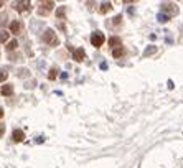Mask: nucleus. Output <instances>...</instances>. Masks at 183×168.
Here are the masks:
<instances>
[{
    "label": "nucleus",
    "instance_id": "7",
    "mask_svg": "<svg viewBox=\"0 0 183 168\" xmlns=\"http://www.w3.org/2000/svg\"><path fill=\"white\" fill-rule=\"evenodd\" d=\"M0 92H2L3 96H10V94H13V86H10V84H5Z\"/></svg>",
    "mask_w": 183,
    "mask_h": 168
},
{
    "label": "nucleus",
    "instance_id": "12",
    "mask_svg": "<svg viewBox=\"0 0 183 168\" xmlns=\"http://www.w3.org/2000/svg\"><path fill=\"white\" fill-rule=\"evenodd\" d=\"M155 51H157V48H155V46H150V48H147V50L144 51V55H145V56H148V55L155 53Z\"/></svg>",
    "mask_w": 183,
    "mask_h": 168
},
{
    "label": "nucleus",
    "instance_id": "13",
    "mask_svg": "<svg viewBox=\"0 0 183 168\" xmlns=\"http://www.w3.org/2000/svg\"><path fill=\"white\" fill-rule=\"evenodd\" d=\"M7 78H8V73L7 71H0V83H3Z\"/></svg>",
    "mask_w": 183,
    "mask_h": 168
},
{
    "label": "nucleus",
    "instance_id": "20",
    "mask_svg": "<svg viewBox=\"0 0 183 168\" xmlns=\"http://www.w3.org/2000/svg\"><path fill=\"white\" fill-rule=\"evenodd\" d=\"M122 2H125V3H127V2H130V0H122Z\"/></svg>",
    "mask_w": 183,
    "mask_h": 168
},
{
    "label": "nucleus",
    "instance_id": "15",
    "mask_svg": "<svg viewBox=\"0 0 183 168\" xmlns=\"http://www.w3.org/2000/svg\"><path fill=\"white\" fill-rule=\"evenodd\" d=\"M158 20H160V22H163V23H165V22H168V15L160 13V15H158Z\"/></svg>",
    "mask_w": 183,
    "mask_h": 168
},
{
    "label": "nucleus",
    "instance_id": "16",
    "mask_svg": "<svg viewBox=\"0 0 183 168\" xmlns=\"http://www.w3.org/2000/svg\"><path fill=\"white\" fill-rule=\"evenodd\" d=\"M48 78H50V79H55V78H56V69H51V73L48 74Z\"/></svg>",
    "mask_w": 183,
    "mask_h": 168
},
{
    "label": "nucleus",
    "instance_id": "18",
    "mask_svg": "<svg viewBox=\"0 0 183 168\" xmlns=\"http://www.w3.org/2000/svg\"><path fill=\"white\" fill-rule=\"evenodd\" d=\"M2 117H3V109L0 107V119H2Z\"/></svg>",
    "mask_w": 183,
    "mask_h": 168
},
{
    "label": "nucleus",
    "instance_id": "1",
    "mask_svg": "<svg viewBox=\"0 0 183 168\" xmlns=\"http://www.w3.org/2000/svg\"><path fill=\"white\" fill-rule=\"evenodd\" d=\"M43 40H45L48 45H51V46H56V45H58V38L55 36V31H53V30H46V31H45Z\"/></svg>",
    "mask_w": 183,
    "mask_h": 168
},
{
    "label": "nucleus",
    "instance_id": "11",
    "mask_svg": "<svg viewBox=\"0 0 183 168\" xmlns=\"http://www.w3.org/2000/svg\"><path fill=\"white\" fill-rule=\"evenodd\" d=\"M17 45H18V43H17V40H12V41H10L8 45H7V50L10 51V50H15L17 48Z\"/></svg>",
    "mask_w": 183,
    "mask_h": 168
},
{
    "label": "nucleus",
    "instance_id": "8",
    "mask_svg": "<svg viewBox=\"0 0 183 168\" xmlns=\"http://www.w3.org/2000/svg\"><path fill=\"white\" fill-rule=\"evenodd\" d=\"M8 40V31H0V43L7 41Z\"/></svg>",
    "mask_w": 183,
    "mask_h": 168
},
{
    "label": "nucleus",
    "instance_id": "14",
    "mask_svg": "<svg viewBox=\"0 0 183 168\" xmlns=\"http://www.w3.org/2000/svg\"><path fill=\"white\" fill-rule=\"evenodd\" d=\"M109 43H111V46H117L119 43H121V40H119V38H111Z\"/></svg>",
    "mask_w": 183,
    "mask_h": 168
},
{
    "label": "nucleus",
    "instance_id": "2",
    "mask_svg": "<svg viewBox=\"0 0 183 168\" xmlns=\"http://www.w3.org/2000/svg\"><path fill=\"white\" fill-rule=\"evenodd\" d=\"M91 43H93L96 48H99V46L104 43V35H102L101 31H94L93 36H91Z\"/></svg>",
    "mask_w": 183,
    "mask_h": 168
},
{
    "label": "nucleus",
    "instance_id": "3",
    "mask_svg": "<svg viewBox=\"0 0 183 168\" xmlns=\"http://www.w3.org/2000/svg\"><path fill=\"white\" fill-rule=\"evenodd\" d=\"M15 8L18 12H23V10H28L30 8V0H18L15 5Z\"/></svg>",
    "mask_w": 183,
    "mask_h": 168
},
{
    "label": "nucleus",
    "instance_id": "19",
    "mask_svg": "<svg viewBox=\"0 0 183 168\" xmlns=\"http://www.w3.org/2000/svg\"><path fill=\"white\" fill-rule=\"evenodd\" d=\"M2 3H3V0H0V7H2Z\"/></svg>",
    "mask_w": 183,
    "mask_h": 168
},
{
    "label": "nucleus",
    "instance_id": "9",
    "mask_svg": "<svg viewBox=\"0 0 183 168\" xmlns=\"http://www.w3.org/2000/svg\"><path fill=\"white\" fill-rule=\"evenodd\" d=\"M107 10H111V3L104 2V3H102V7H101V13H106Z\"/></svg>",
    "mask_w": 183,
    "mask_h": 168
},
{
    "label": "nucleus",
    "instance_id": "4",
    "mask_svg": "<svg viewBox=\"0 0 183 168\" xmlns=\"http://www.w3.org/2000/svg\"><path fill=\"white\" fill-rule=\"evenodd\" d=\"M73 58H74V60H76V61H83V60H84V50H83V48H78V50H74Z\"/></svg>",
    "mask_w": 183,
    "mask_h": 168
},
{
    "label": "nucleus",
    "instance_id": "5",
    "mask_svg": "<svg viewBox=\"0 0 183 168\" xmlns=\"http://www.w3.org/2000/svg\"><path fill=\"white\" fill-rule=\"evenodd\" d=\"M20 30H22V25H20V22H12L10 23V31L12 33H20Z\"/></svg>",
    "mask_w": 183,
    "mask_h": 168
},
{
    "label": "nucleus",
    "instance_id": "6",
    "mask_svg": "<svg viewBox=\"0 0 183 168\" xmlns=\"http://www.w3.org/2000/svg\"><path fill=\"white\" fill-rule=\"evenodd\" d=\"M23 138H25L23 130H13V140H15V142H22Z\"/></svg>",
    "mask_w": 183,
    "mask_h": 168
},
{
    "label": "nucleus",
    "instance_id": "17",
    "mask_svg": "<svg viewBox=\"0 0 183 168\" xmlns=\"http://www.w3.org/2000/svg\"><path fill=\"white\" fill-rule=\"evenodd\" d=\"M63 13H65V8H60V10H58V17H61Z\"/></svg>",
    "mask_w": 183,
    "mask_h": 168
},
{
    "label": "nucleus",
    "instance_id": "10",
    "mask_svg": "<svg viewBox=\"0 0 183 168\" xmlns=\"http://www.w3.org/2000/svg\"><path fill=\"white\" fill-rule=\"evenodd\" d=\"M114 58H119V56H122L124 55V50H122V46H121V48H117V50H114Z\"/></svg>",
    "mask_w": 183,
    "mask_h": 168
}]
</instances>
